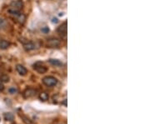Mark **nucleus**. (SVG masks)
I'll list each match as a JSON object with an SVG mask.
<instances>
[{"instance_id":"nucleus-1","label":"nucleus","mask_w":150,"mask_h":124,"mask_svg":"<svg viewBox=\"0 0 150 124\" xmlns=\"http://www.w3.org/2000/svg\"><path fill=\"white\" fill-rule=\"evenodd\" d=\"M43 83L44 84L45 86L52 88V87H54L57 85L58 79L54 77H52V76H48V77H45L43 78Z\"/></svg>"},{"instance_id":"nucleus-2","label":"nucleus","mask_w":150,"mask_h":124,"mask_svg":"<svg viewBox=\"0 0 150 124\" xmlns=\"http://www.w3.org/2000/svg\"><path fill=\"white\" fill-rule=\"evenodd\" d=\"M36 94V90L34 88H27L23 93V96L24 98H30V97H34V96Z\"/></svg>"},{"instance_id":"nucleus-3","label":"nucleus","mask_w":150,"mask_h":124,"mask_svg":"<svg viewBox=\"0 0 150 124\" xmlns=\"http://www.w3.org/2000/svg\"><path fill=\"white\" fill-rule=\"evenodd\" d=\"M60 43H61V42H60L59 39L51 38L48 41L47 45H48V47H59Z\"/></svg>"},{"instance_id":"nucleus-4","label":"nucleus","mask_w":150,"mask_h":124,"mask_svg":"<svg viewBox=\"0 0 150 124\" xmlns=\"http://www.w3.org/2000/svg\"><path fill=\"white\" fill-rule=\"evenodd\" d=\"M22 7H23V2H22L21 0H16V1L13 2V3H11L10 8L17 11H20Z\"/></svg>"},{"instance_id":"nucleus-5","label":"nucleus","mask_w":150,"mask_h":124,"mask_svg":"<svg viewBox=\"0 0 150 124\" xmlns=\"http://www.w3.org/2000/svg\"><path fill=\"white\" fill-rule=\"evenodd\" d=\"M34 68L39 73H45L48 70L47 67H46L45 66H43V65L40 64L39 62H37L36 64H34Z\"/></svg>"},{"instance_id":"nucleus-6","label":"nucleus","mask_w":150,"mask_h":124,"mask_svg":"<svg viewBox=\"0 0 150 124\" xmlns=\"http://www.w3.org/2000/svg\"><path fill=\"white\" fill-rule=\"evenodd\" d=\"M16 70H17L18 73H19V74L22 75V76L26 75V74H27V73H28V70L26 69V67H23V65H20V64H19V65H17V66H16Z\"/></svg>"},{"instance_id":"nucleus-7","label":"nucleus","mask_w":150,"mask_h":124,"mask_svg":"<svg viewBox=\"0 0 150 124\" xmlns=\"http://www.w3.org/2000/svg\"><path fill=\"white\" fill-rule=\"evenodd\" d=\"M23 47L27 52H30V51H32V50H34L36 48V45L32 42H28L23 45Z\"/></svg>"},{"instance_id":"nucleus-8","label":"nucleus","mask_w":150,"mask_h":124,"mask_svg":"<svg viewBox=\"0 0 150 124\" xmlns=\"http://www.w3.org/2000/svg\"><path fill=\"white\" fill-rule=\"evenodd\" d=\"M67 30H68V27H67V23H63L60 27L58 28V31L59 33H61V34H65L67 33Z\"/></svg>"},{"instance_id":"nucleus-9","label":"nucleus","mask_w":150,"mask_h":124,"mask_svg":"<svg viewBox=\"0 0 150 124\" xmlns=\"http://www.w3.org/2000/svg\"><path fill=\"white\" fill-rule=\"evenodd\" d=\"M48 62H49L50 64H52L53 66H55V67L63 66V62H62L61 61L58 60V59H53V58H51V59L48 60Z\"/></svg>"},{"instance_id":"nucleus-10","label":"nucleus","mask_w":150,"mask_h":124,"mask_svg":"<svg viewBox=\"0 0 150 124\" xmlns=\"http://www.w3.org/2000/svg\"><path fill=\"white\" fill-rule=\"evenodd\" d=\"M3 117H4V120L5 121H9V122L14 121V114L11 113V112H6V113H4Z\"/></svg>"},{"instance_id":"nucleus-11","label":"nucleus","mask_w":150,"mask_h":124,"mask_svg":"<svg viewBox=\"0 0 150 124\" xmlns=\"http://www.w3.org/2000/svg\"><path fill=\"white\" fill-rule=\"evenodd\" d=\"M21 117H22V120L23 121V123L25 124H34V122H33L29 117H28L27 116H25V115H20Z\"/></svg>"},{"instance_id":"nucleus-12","label":"nucleus","mask_w":150,"mask_h":124,"mask_svg":"<svg viewBox=\"0 0 150 124\" xmlns=\"http://www.w3.org/2000/svg\"><path fill=\"white\" fill-rule=\"evenodd\" d=\"M10 43L6 40H3L0 42V48L1 49H7L9 47Z\"/></svg>"},{"instance_id":"nucleus-13","label":"nucleus","mask_w":150,"mask_h":124,"mask_svg":"<svg viewBox=\"0 0 150 124\" xmlns=\"http://www.w3.org/2000/svg\"><path fill=\"white\" fill-rule=\"evenodd\" d=\"M48 94L47 93L43 92V93H41L40 94H39V99L41 100V101L43 102H46L47 100H48Z\"/></svg>"},{"instance_id":"nucleus-14","label":"nucleus","mask_w":150,"mask_h":124,"mask_svg":"<svg viewBox=\"0 0 150 124\" xmlns=\"http://www.w3.org/2000/svg\"><path fill=\"white\" fill-rule=\"evenodd\" d=\"M18 92V89L15 88V87H11V88H8V93H11V94H14Z\"/></svg>"},{"instance_id":"nucleus-15","label":"nucleus","mask_w":150,"mask_h":124,"mask_svg":"<svg viewBox=\"0 0 150 124\" xmlns=\"http://www.w3.org/2000/svg\"><path fill=\"white\" fill-rule=\"evenodd\" d=\"M18 18H19V22H20V23H23L24 21H25V15L24 14H20L19 15V16H18Z\"/></svg>"},{"instance_id":"nucleus-16","label":"nucleus","mask_w":150,"mask_h":124,"mask_svg":"<svg viewBox=\"0 0 150 124\" xmlns=\"http://www.w3.org/2000/svg\"><path fill=\"white\" fill-rule=\"evenodd\" d=\"M1 81L3 82H8L9 81V78H8V76L7 75H3L1 77Z\"/></svg>"},{"instance_id":"nucleus-17","label":"nucleus","mask_w":150,"mask_h":124,"mask_svg":"<svg viewBox=\"0 0 150 124\" xmlns=\"http://www.w3.org/2000/svg\"><path fill=\"white\" fill-rule=\"evenodd\" d=\"M41 32L43 33H48L49 32V29H48V27H43L41 29Z\"/></svg>"},{"instance_id":"nucleus-18","label":"nucleus","mask_w":150,"mask_h":124,"mask_svg":"<svg viewBox=\"0 0 150 124\" xmlns=\"http://www.w3.org/2000/svg\"><path fill=\"white\" fill-rule=\"evenodd\" d=\"M4 89V86H3V83L2 81H0V92H2Z\"/></svg>"},{"instance_id":"nucleus-19","label":"nucleus","mask_w":150,"mask_h":124,"mask_svg":"<svg viewBox=\"0 0 150 124\" xmlns=\"http://www.w3.org/2000/svg\"><path fill=\"white\" fill-rule=\"evenodd\" d=\"M53 22H54V23H57V22H58V19H57V18H54V19H53Z\"/></svg>"}]
</instances>
